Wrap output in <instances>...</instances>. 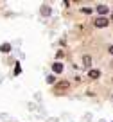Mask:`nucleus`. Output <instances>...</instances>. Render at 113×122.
I'll use <instances>...</instances> for the list:
<instances>
[{
  "instance_id": "obj_1",
  "label": "nucleus",
  "mask_w": 113,
  "mask_h": 122,
  "mask_svg": "<svg viewBox=\"0 0 113 122\" xmlns=\"http://www.w3.org/2000/svg\"><path fill=\"white\" fill-rule=\"evenodd\" d=\"M68 86H70V84H68V81H61V83H57V84H56L54 92H56V93H65V92L68 90Z\"/></svg>"
},
{
  "instance_id": "obj_2",
  "label": "nucleus",
  "mask_w": 113,
  "mask_h": 122,
  "mask_svg": "<svg viewBox=\"0 0 113 122\" xmlns=\"http://www.w3.org/2000/svg\"><path fill=\"white\" fill-rule=\"evenodd\" d=\"M93 23H95V27H106L108 25V18H106V16H99Z\"/></svg>"
},
{
  "instance_id": "obj_3",
  "label": "nucleus",
  "mask_w": 113,
  "mask_h": 122,
  "mask_svg": "<svg viewBox=\"0 0 113 122\" xmlns=\"http://www.w3.org/2000/svg\"><path fill=\"white\" fill-rule=\"evenodd\" d=\"M52 70H54L56 74H61V72H63V63H54V65H52Z\"/></svg>"
},
{
  "instance_id": "obj_4",
  "label": "nucleus",
  "mask_w": 113,
  "mask_h": 122,
  "mask_svg": "<svg viewBox=\"0 0 113 122\" xmlns=\"http://www.w3.org/2000/svg\"><path fill=\"white\" fill-rule=\"evenodd\" d=\"M88 76H90L92 79H97V77H101V72H99V70H90Z\"/></svg>"
},
{
  "instance_id": "obj_5",
  "label": "nucleus",
  "mask_w": 113,
  "mask_h": 122,
  "mask_svg": "<svg viewBox=\"0 0 113 122\" xmlns=\"http://www.w3.org/2000/svg\"><path fill=\"white\" fill-rule=\"evenodd\" d=\"M97 11L101 13V15H106V13H108V5H97Z\"/></svg>"
},
{
  "instance_id": "obj_6",
  "label": "nucleus",
  "mask_w": 113,
  "mask_h": 122,
  "mask_svg": "<svg viewBox=\"0 0 113 122\" xmlns=\"http://www.w3.org/2000/svg\"><path fill=\"white\" fill-rule=\"evenodd\" d=\"M0 50H2V52H9V50H11V45H9V43H2V45H0Z\"/></svg>"
},
{
  "instance_id": "obj_7",
  "label": "nucleus",
  "mask_w": 113,
  "mask_h": 122,
  "mask_svg": "<svg viewBox=\"0 0 113 122\" xmlns=\"http://www.w3.org/2000/svg\"><path fill=\"white\" fill-rule=\"evenodd\" d=\"M41 15L49 16V15H50V7H47V5H43V7H41Z\"/></svg>"
},
{
  "instance_id": "obj_8",
  "label": "nucleus",
  "mask_w": 113,
  "mask_h": 122,
  "mask_svg": "<svg viewBox=\"0 0 113 122\" xmlns=\"http://www.w3.org/2000/svg\"><path fill=\"white\" fill-rule=\"evenodd\" d=\"M83 61H84V65H88V66H90V63H92V57H90V56H84V57H83Z\"/></svg>"
},
{
  "instance_id": "obj_9",
  "label": "nucleus",
  "mask_w": 113,
  "mask_h": 122,
  "mask_svg": "<svg viewBox=\"0 0 113 122\" xmlns=\"http://www.w3.org/2000/svg\"><path fill=\"white\" fill-rule=\"evenodd\" d=\"M54 81H56V79H54V76H47V83H50V84H52Z\"/></svg>"
},
{
  "instance_id": "obj_10",
  "label": "nucleus",
  "mask_w": 113,
  "mask_h": 122,
  "mask_svg": "<svg viewBox=\"0 0 113 122\" xmlns=\"http://www.w3.org/2000/svg\"><path fill=\"white\" fill-rule=\"evenodd\" d=\"M109 54H113V45H111V47H109Z\"/></svg>"
}]
</instances>
